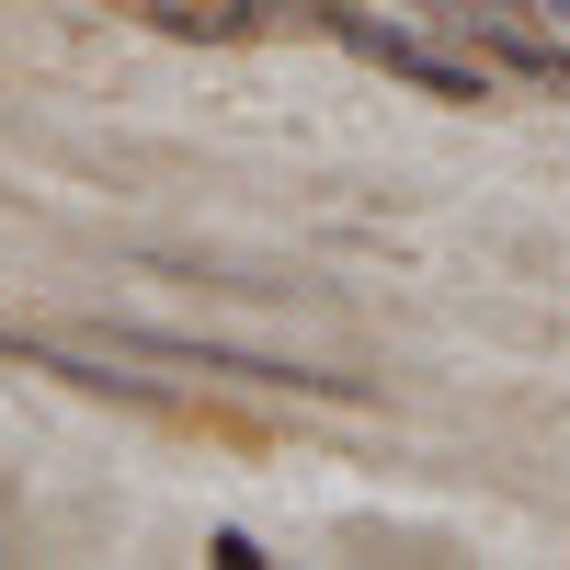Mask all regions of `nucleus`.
Returning <instances> with one entry per match:
<instances>
[{
	"instance_id": "1",
	"label": "nucleus",
	"mask_w": 570,
	"mask_h": 570,
	"mask_svg": "<svg viewBox=\"0 0 570 570\" xmlns=\"http://www.w3.org/2000/svg\"><path fill=\"white\" fill-rule=\"evenodd\" d=\"M308 23H331V35H343L365 69H389V80H411V91H434V104H491V69H480V58H445V46H422V35L376 23V12H343V0H308Z\"/></svg>"
}]
</instances>
